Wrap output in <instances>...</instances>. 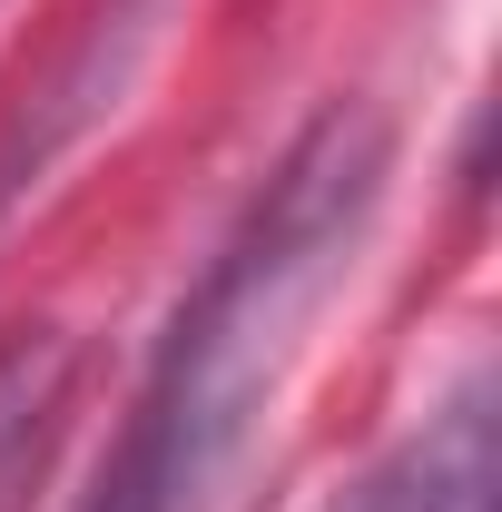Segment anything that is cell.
Returning <instances> with one entry per match:
<instances>
[{
	"label": "cell",
	"mask_w": 502,
	"mask_h": 512,
	"mask_svg": "<svg viewBox=\"0 0 502 512\" xmlns=\"http://www.w3.org/2000/svg\"><path fill=\"white\" fill-rule=\"evenodd\" d=\"M375 197H384V128L365 109H325L276 158L256 207L227 227V247L207 256L197 296L178 306L158 365L138 384V414H128L89 512H197L227 483L306 316L355 266Z\"/></svg>",
	"instance_id": "6da1fadb"
},
{
	"label": "cell",
	"mask_w": 502,
	"mask_h": 512,
	"mask_svg": "<svg viewBox=\"0 0 502 512\" xmlns=\"http://www.w3.org/2000/svg\"><path fill=\"white\" fill-rule=\"evenodd\" d=\"M483 493H493V394L473 384L424 434H404L335 512H483Z\"/></svg>",
	"instance_id": "7a4b0ae2"
},
{
	"label": "cell",
	"mask_w": 502,
	"mask_h": 512,
	"mask_svg": "<svg viewBox=\"0 0 502 512\" xmlns=\"http://www.w3.org/2000/svg\"><path fill=\"white\" fill-rule=\"evenodd\" d=\"M60 424H69V335L30 325V335L0 345V512L40 483Z\"/></svg>",
	"instance_id": "3957f363"
}]
</instances>
